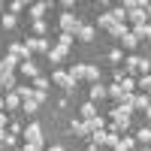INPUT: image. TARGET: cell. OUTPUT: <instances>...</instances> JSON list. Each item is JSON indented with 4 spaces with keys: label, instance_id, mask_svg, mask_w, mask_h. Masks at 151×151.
Instances as JSON below:
<instances>
[{
    "label": "cell",
    "instance_id": "obj_3",
    "mask_svg": "<svg viewBox=\"0 0 151 151\" xmlns=\"http://www.w3.org/2000/svg\"><path fill=\"white\" fill-rule=\"evenodd\" d=\"M52 85H60L67 94L76 91V82H73V76H70L67 70H55V73H52Z\"/></svg>",
    "mask_w": 151,
    "mask_h": 151
},
{
    "label": "cell",
    "instance_id": "obj_43",
    "mask_svg": "<svg viewBox=\"0 0 151 151\" xmlns=\"http://www.w3.org/2000/svg\"><path fill=\"white\" fill-rule=\"evenodd\" d=\"M0 127H6V115H3V109H0Z\"/></svg>",
    "mask_w": 151,
    "mask_h": 151
},
{
    "label": "cell",
    "instance_id": "obj_38",
    "mask_svg": "<svg viewBox=\"0 0 151 151\" xmlns=\"http://www.w3.org/2000/svg\"><path fill=\"white\" fill-rule=\"evenodd\" d=\"M18 145V136L15 133H6V139H3V148H15Z\"/></svg>",
    "mask_w": 151,
    "mask_h": 151
},
{
    "label": "cell",
    "instance_id": "obj_26",
    "mask_svg": "<svg viewBox=\"0 0 151 151\" xmlns=\"http://www.w3.org/2000/svg\"><path fill=\"white\" fill-rule=\"evenodd\" d=\"M136 64H139V55H127L124 58V73H136Z\"/></svg>",
    "mask_w": 151,
    "mask_h": 151
},
{
    "label": "cell",
    "instance_id": "obj_20",
    "mask_svg": "<svg viewBox=\"0 0 151 151\" xmlns=\"http://www.w3.org/2000/svg\"><path fill=\"white\" fill-rule=\"evenodd\" d=\"M118 42H121V48H127V52H133V48H136V45H139V40H136V36H133V33H124V36H121V40H118Z\"/></svg>",
    "mask_w": 151,
    "mask_h": 151
},
{
    "label": "cell",
    "instance_id": "obj_27",
    "mask_svg": "<svg viewBox=\"0 0 151 151\" xmlns=\"http://www.w3.org/2000/svg\"><path fill=\"white\" fill-rule=\"evenodd\" d=\"M115 85L121 88V91H124V94H133V88H136V82L130 79V76H124V79H121V82H115Z\"/></svg>",
    "mask_w": 151,
    "mask_h": 151
},
{
    "label": "cell",
    "instance_id": "obj_19",
    "mask_svg": "<svg viewBox=\"0 0 151 151\" xmlns=\"http://www.w3.org/2000/svg\"><path fill=\"white\" fill-rule=\"evenodd\" d=\"M30 88H33L36 94H48V79H45V76H36V79H33V85H30Z\"/></svg>",
    "mask_w": 151,
    "mask_h": 151
},
{
    "label": "cell",
    "instance_id": "obj_37",
    "mask_svg": "<svg viewBox=\"0 0 151 151\" xmlns=\"http://www.w3.org/2000/svg\"><path fill=\"white\" fill-rule=\"evenodd\" d=\"M21 9H24V0H12L9 3V15H18Z\"/></svg>",
    "mask_w": 151,
    "mask_h": 151
},
{
    "label": "cell",
    "instance_id": "obj_7",
    "mask_svg": "<svg viewBox=\"0 0 151 151\" xmlns=\"http://www.w3.org/2000/svg\"><path fill=\"white\" fill-rule=\"evenodd\" d=\"M48 9H52V3L40 0V3H33V6H30V18H33V21H42V15H45Z\"/></svg>",
    "mask_w": 151,
    "mask_h": 151
},
{
    "label": "cell",
    "instance_id": "obj_34",
    "mask_svg": "<svg viewBox=\"0 0 151 151\" xmlns=\"http://www.w3.org/2000/svg\"><path fill=\"white\" fill-rule=\"evenodd\" d=\"M15 94H18L21 100H30V97H33V88H30V85H18V88H15Z\"/></svg>",
    "mask_w": 151,
    "mask_h": 151
},
{
    "label": "cell",
    "instance_id": "obj_49",
    "mask_svg": "<svg viewBox=\"0 0 151 151\" xmlns=\"http://www.w3.org/2000/svg\"><path fill=\"white\" fill-rule=\"evenodd\" d=\"M145 94H148V100H151V88H148V91H145Z\"/></svg>",
    "mask_w": 151,
    "mask_h": 151
},
{
    "label": "cell",
    "instance_id": "obj_42",
    "mask_svg": "<svg viewBox=\"0 0 151 151\" xmlns=\"http://www.w3.org/2000/svg\"><path fill=\"white\" fill-rule=\"evenodd\" d=\"M145 15H148V24H151V0L145 3Z\"/></svg>",
    "mask_w": 151,
    "mask_h": 151
},
{
    "label": "cell",
    "instance_id": "obj_15",
    "mask_svg": "<svg viewBox=\"0 0 151 151\" xmlns=\"http://www.w3.org/2000/svg\"><path fill=\"white\" fill-rule=\"evenodd\" d=\"M82 82H91V85H97V82H100V67L85 64V79H82Z\"/></svg>",
    "mask_w": 151,
    "mask_h": 151
},
{
    "label": "cell",
    "instance_id": "obj_25",
    "mask_svg": "<svg viewBox=\"0 0 151 151\" xmlns=\"http://www.w3.org/2000/svg\"><path fill=\"white\" fill-rule=\"evenodd\" d=\"M109 15H112V21H115V24H124V21H127V12H124L121 6H115V9H109Z\"/></svg>",
    "mask_w": 151,
    "mask_h": 151
},
{
    "label": "cell",
    "instance_id": "obj_24",
    "mask_svg": "<svg viewBox=\"0 0 151 151\" xmlns=\"http://www.w3.org/2000/svg\"><path fill=\"white\" fill-rule=\"evenodd\" d=\"M70 133H73V136H88V124H85V121H73V124H70Z\"/></svg>",
    "mask_w": 151,
    "mask_h": 151
},
{
    "label": "cell",
    "instance_id": "obj_40",
    "mask_svg": "<svg viewBox=\"0 0 151 151\" xmlns=\"http://www.w3.org/2000/svg\"><path fill=\"white\" fill-rule=\"evenodd\" d=\"M9 133H15V136H18V133H21V124H18V121H12V124H9Z\"/></svg>",
    "mask_w": 151,
    "mask_h": 151
},
{
    "label": "cell",
    "instance_id": "obj_2",
    "mask_svg": "<svg viewBox=\"0 0 151 151\" xmlns=\"http://www.w3.org/2000/svg\"><path fill=\"white\" fill-rule=\"evenodd\" d=\"M21 136H24V145H33V148H42V127L40 124H27V127L21 130Z\"/></svg>",
    "mask_w": 151,
    "mask_h": 151
},
{
    "label": "cell",
    "instance_id": "obj_36",
    "mask_svg": "<svg viewBox=\"0 0 151 151\" xmlns=\"http://www.w3.org/2000/svg\"><path fill=\"white\" fill-rule=\"evenodd\" d=\"M109 60H112V64H121V60H124V55H121V45L109 48Z\"/></svg>",
    "mask_w": 151,
    "mask_h": 151
},
{
    "label": "cell",
    "instance_id": "obj_39",
    "mask_svg": "<svg viewBox=\"0 0 151 151\" xmlns=\"http://www.w3.org/2000/svg\"><path fill=\"white\" fill-rule=\"evenodd\" d=\"M136 85H139V88H142V91H148V88H151V76H142V79H139V82H136Z\"/></svg>",
    "mask_w": 151,
    "mask_h": 151
},
{
    "label": "cell",
    "instance_id": "obj_5",
    "mask_svg": "<svg viewBox=\"0 0 151 151\" xmlns=\"http://www.w3.org/2000/svg\"><path fill=\"white\" fill-rule=\"evenodd\" d=\"M9 55L18 58V60H30V48L24 45V42H12V45H9Z\"/></svg>",
    "mask_w": 151,
    "mask_h": 151
},
{
    "label": "cell",
    "instance_id": "obj_18",
    "mask_svg": "<svg viewBox=\"0 0 151 151\" xmlns=\"http://www.w3.org/2000/svg\"><path fill=\"white\" fill-rule=\"evenodd\" d=\"M133 148H136V139H133V136H121L118 145H115V151H133Z\"/></svg>",
    "mask_w": 151,
    "mask_h": 151
},
{
    "label": "cell",
    "instance_id": "obj_16",
    "mask_svg": "<svg viewBox=\"0 0 151 151\" xmlns=\"http://www.w3.org/2000/svg\"><path fill=\"white\" fill-rule=\"evenodd\" d=\"M67 58V48H60V45H55V48H48V60H52V64L58 67L60 64V60H64Z\"/></svg>",
    "mask_w": 151,
    "mask_h": 151
},
{
    "label": "cell",
    "instance_id": "obj_17",
    "mask_svg": "<svg viewBox=\"0 0 151 151\" xmlns=\"http://www.w3.org/2000/svg\"><path fill=\"white\" fill-rule=\"evenodd\" d=\"M3 109H21V97L12 91V94H6L3 97Z\"/></svg>",
    "mask_w": 151,
    "mask_h": 151
},
{
    "label": "cell",
    "instance_id": "obj_48",
    "mask_svg": "<svg viewBox=\"0 0 151 151\" xmlns=\"http://www.w3.org/2000/svg\"><path fill=\"white\" fill-rule=\"evenodd\" d=\"M139 151H151V148H148V145H142V148H139Z\"/></svg>",
    "mask_w": 151,
    "mask_h": 151
},
{
    "label": "cell",
    "instance_id": "obj_12",
    "mask_svg": "<svg viewBox=\"0 0 151 151\" xmlns=\"http://www.w3.org/2000/svg\"><path fill=\"white\" fill-rule=\"evenodd\" d=\"M97 27H103L106 33H112V30H115V27H118V24H115V21H112V15H109V12H103V15H100V18H97Z\"/></svg>",
    "mask_w": 151,
    "mask_h": 151
},
{
    "label": "cell",
    "instance_id": "obj_41",
    "mask_svg": "<svg viewBox=\"0 0 151 151\" xmlns=\"http://www.w3.org/2000/svg\"><path fill=\"white\" fill-rule=\"evenodd\" d=\"M15 151H42V148H33V145H21V148H15Z\"/></svg>",
    "mask_w": 151,
    "mask_h": 151
},
{
    "label": "cell",
    "instance_id": "obj_9",
    "mask_svg": "<svg viewBox=\"0 0 151 151\" xmlns=\"http://www.w3.org/2000/svg\"><path fill=\"white\" fill-rule=\"evenodd\" d=\"M79 112H82V121H91V118H97V103H91V100H88V103L79 106Z\"/></svg>",
    "mask_w": 151,
    "mask_h": 151
},
{
    "label": "cell",
    "instance_id": "obj_11",
    "mask_svg": "<svg viewBox=\"0 0 151 151\" xmlns=\"http://www.w3.org/2000/svg\"><path fill=\"white\" fill-rule=\"evenodd\" d=\"M36 109H40V100H36V91H33L30 100H21V112H24V115H33Z\"/></svg>",
    "mask_w": 151,
    "mask_h": 151
},
{
    "label": "cell",
    "instance_id": "obj_31",
    "mask_svg": "<svg viewBox=\"0 0 151 151\" xmlns=\"http://www.w3.org/2000/svg\"><path fill=\"white\" fill-rule=\"evenodd\" d=\"M0 24H3V30H12V27L18 24V15H9V12H6V15L0 18Z\"/></svg>",
    "mask_w": 151,
    "mask_h": 151
},
{
    "label": "cell",
    "instance_id": "obj_46",
    "mask_svg": "<svg viewBox=\"0 0 151 151\" xmlns=\"http://www.w3.org/2000/svg\"><path fill=\"white\" fill-rule=\"evenodd\" d=\"M145 118H151V106H148V109H145Z\"/></svg>",
    "mask_w": 151,
    "mask_h": 151
},
{
    "label": "cell",
    "instance_id": "obj_35",
    "mask_svg": "<svg viewBox=\"0 0 151 151\" xmlns=\"http://www.w3.org/2000/svg\"><path fill=\"white\" fill-rule=\"evenodd\" d=\"M91 145H106V130H97V133H91Z\"/></svg>",
    "mask_w": 151,
    "mask_h": 151
},
{
    "label": "cell",
    "instance_id": "obj_33",
    "mask_svg": "<svg viewBox=\"0 0 151 151\" xmlns=\"http://www.w3.org/2000/svg\"><path fill=\"white\" fill-rule=\"evenodd\" d=\"M45 33H48V24H45V21H33V36H40V40H42Z\"/></svg>",
    "mask_w": 151,
    "mask_h": 151
},
{
    "label": "cell",
    "instance_id": "obj_29",
    "mask_svg": "<svg viewBox=\"0 0 151 151\" xmlns=\"http://www.w3.org/2000/svg\"><path fill=\"white\" fill-rule=\"evenodd\" d=\"M136 73H142V76H151V60L139 55V64H136Z\"/></svg>",
    "mask_w": 151,
    "mask_h": 151
},
{
    "label": "cell",
    "instance_id": "obj_45",
    "mask_svg": "<svg viewBox=\"0 0 151 151\" xmlns=\"http://www.w3.org/2000/svg\"><path fill=\"white\" fill-rule=\"evenodd\" d=\"M48 151H64V145H48Z\"/></svg>",
    "mask_w": 151,
    "mask_h": 151
},
{
    "label": "cell",
    "instance_id": "obj_30",
    "mask_svg": "<svg viewBox=\"0 0 151 151\" xmlns=\"http://www.w3.org/2000/svg\"><path fill=\"white\" fill-rule=\"evenodd\" d=\"M73 40H76L73 33H58V45H60V48H67V52H70V45H73Z\"/></svg>",
    "mask_w": 151,
    "mask_h": 151
},
{
    "label": "cell",
    "instance_id": "obj_21",
    "mask_svg": "<svg viewBox=\"0 0 151 151\" xmlns=\"http://www.w3.org/2000/svg\"><path fill=\"white\" fill-rule=\"evenodd\" d=\"M106 97V85H91V103H100V100H103Z\"/></svg>",
    "mask_w": 151,
    "mask_h": 151
},
{
    "label": "cell",
    "instance_id": "obj_4",
    "mask_svg": "<svg viewBox=\"0 0 151 151\" xmlns=\"http://www.w3.org/2000/svg\"><path fill=\"white\" fill-rule=\"evenodd\" d=\"M24 45L30 48V55L33 52H48V40H45V36H42V40H40V36H30V40H24Z\"/></svg>",
    "mask_w": 151,
    "mask_h": 151
},
{
    "label": "cell",
    "instance_id": "obj_14",
    "mask_svg": "<svg viewBox=\"0 0 151 151\" xmlns=\"http://www.w3.org/2000/svg\"><path fill=\"white\" fill-rule=\"evenodd\" d=\"M133 139L139 142V145H148V142H151V127H148V124H142V127L136 130V136H133Z\"/></svg>",
    "mask_w": 151,
    "mask_h": 151
},
{
    "label": "cell",
    "instance_id": "obj_47",
    "mask_svg": "<svg viewBox=\"0 0 151 151\" xmlns=\"http://www.w3.org/2000/svg\"><path fill=\"white\" fill-rule=\"evenodd\" d=\"M88 151H100V148H97V145H91V148H88Z\"/></svg>",
    "mask_w": 151,
    "mask_h": 151
},
{
    "label": "cell",
    "instance_id": "obj_23",
    "mask_svg": "<svg viewBox=\"0 0 151 151\" xmlns=\"http://www.w3.org/2000/svg\"><path fill=\"white\" fill-rule=\"evenodd\" d=\"M85 124H88V133H97V130H106V121L100 118V115H97V118H91V121H85Z\"/></svg>",
    "mask_w": 151,
    "mask_h": 151
},
{
    "label": "cell",
    "instance_id": "obj_50",
    "mask_svg": "<svg viewBox=\"0 0 151 151\" xmlns=\"http://www.w3.org/2000/svg\"><path fill=\"white\" fill-rule=\"evenodd\" d=\"M0 97H3V88H0Z\"/></svg>",
    "mask_w": 151,
    "mask_h": 151
},
{
    "label": "cell",
    "instance_id": "obj_1",
    "mask_svg": "<svg viewBox=\"0 0 151 151\" xmlns=\"http://www.w3.org/2000/svg\"><path fill=\"white\" fill-rule=\"evenodd\" d=\"M58 27H60V33H79V27H82V21H79V15L76 12H60V18H58Z\"/></svg>",
    "mask_w": 151,
    "mask_h": 151
},
{
    "label": "cell",
    "instance_id": "obj_10",
    "mask_svg": "<svg viewBox=\"0 0 151 151\" xmlns=\"http://www.w3.org/2000/svg\"><path fill=\"white\" fill-rule=\"evenodd\" d=\"M130 33L136 36V40H145V42H151V24H139V27H130Z\"/></svg>",
    "mask_w": 151,
    "mask_h": 151
},
{
    "label": "cell",
    "instance_id": "obj_32",
    "mask_svg": "<svg viewBox=\"0 0 151 151\" xmlns=\"http://www.w3.org/2000/svg\"><path fill=\"white\" fill-rule=\"evenodd\" d=\"M70 76H73V82H82V79H85V64H73Z\"/></svg>",
    "mask_w": 151,
    "mask_h": 151
},
{
    "label": "cell",
    "instance_id": "obj_6",
    "mask_svg": "<svg viewBox=\"0 0 151 151\" xmlns=\"http://www.w3.org/2000/svg\"><path fill=\"white\" fill-rule=\"evenodd\" d=\"M18 73L24 76V79H36V76H40V67H36L33 60H21V64H18Z\"/></svg>",
    "mask_w": 151,
    "mask_h": 151
},
{
    "label": "cell",
    "instance_id": "obj_8",
    "mask_svg": "<svg viewBox=\"0 0 151 151\" xmlns=\"http://www.w3.org/2000/svg\"><path fill=\"white\" fill-rule=\"evenodd\" d=\"M76 36H79L82 42H94V36H97V27H94V24H82Z\"/></svg>",
    "mask_w": 151,
    "mask_h": 151
},
{
    "label": "cell",
    "instance_id": "obj_22",
    "mask_svg": "<svg viewBox=\"0 0 151 151\" xmlns=\"http://www.w3.org/2000/svg\"><path fill=\"white\" fill-rule=\"evenodd\" d=\"M151 106V100H148V94H133V109H148Z\"/></svg>",
    "mask_w": 151,
    "mask_h": 151
},
{
    "label": "cell",
    "instance_id": "obj_44",
    "mask_svg": "<svg viewBox=\"0 0 151 151\" xmlns=\"http://www.w3.org/2000/svg\"><path fill=\"white\" fill-rule=\"evenodd\" d=\"M3 139H6V130L0 127V148H3Z\"/></svg>",
    "mask_w": 151,
    "mask_h": 151
},
{
    "label": "cell",
    "instance_id": "obj_13",
    "mask_svg": "<svg viewBox=\"0 0 151 151\" xmlns=\"http://www.w3.org/2000/svg\"><path fill=\"white\" fill-rule=\"evenodd\" d=\"M127 18L133 21V27H139V24H148V15H145V9H133V12H127Z\"/></svg>",
    "mask_w": 151,
    "mask_h": 151
},
{
    "label": "cell",
    "instance_id": "obj_28",
    "mask_svg": "<svg viewBox=\"0 0 151 151\" xmlns=\"http://www.w3.org/2000/svg\"><path fill=\"white\" fill-rule=\"evenodd\" d=\"M106 97H112V100H115V103H118L121 97H130V94H124V91H121L118 85H109V88H106Z\"/></svg>",
    "mask_w": 151,
    "mask_h": 151
}]
</instances>
